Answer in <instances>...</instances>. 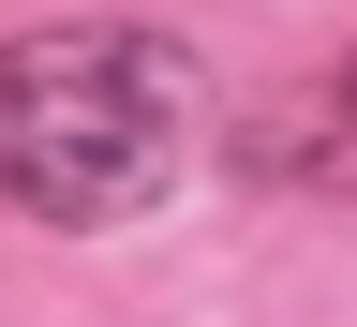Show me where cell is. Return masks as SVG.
Returning <instances> with one entry per match:
<instances>
[{
    "instance_id": "cell-1",
    "label": "cell",
    "mask_w": 357,
    "mask_h": 327,
    "mask_svg": "<svg viewBox=\"0 0 357 327\" xmlns=\"http://www.w3.org/2000/svg\"><path fill=\"white\" fill-rule=\"evenodd\" d=\"M208 119V60L149 15H45L0 45V208L60 223H134L178 194Z\"/></svg>"
},
{
    "instance_id": "cell-2",
    "label": "cell",
    "mask_w": 357,
    "mask_h": 327,
    "mask_svg": "<svg viewBox=\"0 0 357 327\" xmlns=\"http://www.w3.org/2000/svg\"><path fill=\"white\" fill-rule=\"evenodd\" d=\"M328 119H342V134H357V45H342V75H328Z\"/></svg>"
}]
</instances>
